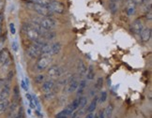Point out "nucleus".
Segmentation results:
<instances>
[{"mask_svg":"<svg viewBox=\"0 0 152 118\" xmlns=\"http://www.w3.org/2000/svg\"><path fill=\"white\" fill-rule=\"evenodd\" d=\"M39 25L43 31H52L56 27V22L52 17H45V18H42L40 20Z\"/></svg>","mask_w":152,"mask_h":118,"instance_id":"nucleus-1","label":"nucleus"},{"mask_svg":"<svg viewBox=\"0 0 152 118\" xmlns=\"http://www.w3.org/2000/svg\"><path fill=\"white\" fill-rule=\"evenodd\" d=\"M52 62V57L49 56V55H42L39 56V59L37 60V63H36V68L39 71H42V70L46 69L49 65L51 64Z\"/></svg>","mask_w":152,"mask_h":118,"instance_id":"nucleus-2","label":"nucleus"},{"mask_svg":"<svg viewBox=\"0 0 152 118\" xmlns=\"http://www.w3.org/2000/svg\"><path fill=\"white\" fill-rule=\"evenodd\" d=\"M40 45H39L37 42H34L30 44L26 49V54L28 55L29 57H31L33 59L39 58L40 56Z\"/></svg>","mask_w":152,"mask_h":118,"instance_id":"nucleus-3","label":"nucleus"},{"mask_svg":"<svg viewBox=\"0 0 152 118\" xmlns=\"http://www.w3.org/2000/svg\"><path fill=\"white\" fill-rule=\"evenodd\" d=\"M48 7L51 9L53 13H57V14H63L65 11V5L59 1H52L49 2Z\"/></svg>","mask_w":152,"mask_h":118,"instance_id":"nucleus-4","label":"nucleus"},{"mask_svg":"<svg viewBox=\"0 0 152 118\" xmlns=\"http://www.w3.org/2000/svg\"><path fill=\"white\" fill-rule=\"evenodd\" d=\"M34 10L39 15L45 17H51L53 12L49 9L48 6H40V5H34Z\"/></svg>","mask_w":152,"mask_h":118,"instance_id":"nucleus-5","label":"nucleus"},{"mask_svg":"<svg viewBox=\"0 0 152 118\" xmlns=\"http://www.w3.org/2000/svg\"><path fill=\"white\" fill-rule=\"evenodd\" d=\"M64 70L60 66H52L48 69V75L51 78H59L63 75Z\"/></svg>","mask_w":152,"mask_h":118,"instance_id":"nucleus-6","label":"nucleus"},{"mask_svg":"<svg viewBox=\"0 0 152 118\" xmlns=\"http://www.w3.org/2000/svg\"><path fill=\"white\" fill-rule=\"evenodd\" d=\"M10 95V84H6L0 90V101H4V100H8L9 97Z\"/></svg>","mask_w":152,"mask_h":118,"instance_id":"nucleus-7","label":"nucleus"},{"mask_svg":"<svg viewBox=\"0 0 152 118\" xmlns=\"http://www.w3.org/2000/svg\"><path fill=\"white\" fill-rule=\"evenodd\" d=\"M144 29V23L141 19H136L132 25V30L134 34L139 35Z\"/></svg>","mask_w":152,"mask_h":118,"instance_id":"nucleus-8","label":"nucleus"},{"mask_svg":"<svg viewBox=\"0 0 152 118\" xmlns=\"http://www.w3.org/2000/svg\"><path fill=\"white\" fill-rule=\"evenodd\" d=\"M139 35H140V39H141V40L143 41V42H148V41L150 40L151 36H152L151 28H149V27L144 28Z\"/></svg>","mask_w":152,"mask_h":118,"instance_id":"nucleus-9","label":"nucleus"},{"mask_svg":"<svg viewBox=\"0 0 152 118\" xmlns=\"http://www.w3.org/2000/svg\"><path fill=\"white\" fill-rule=\"evenodd\" d=\"M136 11V4L134 3L132 0H129L127 2V5H126V13L127 15L130 17V16H132L134 15Z\"/></svg>","mask_w":152,"mask_h":118,"instance_id":"nucleus-10","label":"nucleus"},{"mask_svg":"<svg viewBox=\"0 0 152 118\" xmlns=\"http://www.w3.org/2000/svg\"><path fill=\"white\" fill-rule=\"evenodd\" d=\"M55 87V82L53 80H46L43 82L42 84V90L45 93H48V92H51L53 89H54Z\"/></svg>","mask_w":152,"mask_h":118,"instance_id":"nucleus-11","label":"nucleus"},{"mask_svg":"<svg viewBox=\"0 0 152 118\" xmlns=\"http://www.w3.org/2000/svg\"><path fill=\"white\" fill-rule=\"evenodd\" d=\"M40 55H52V44L44 43L40 47Z\"/></svg>","mask_w":152,"mask_h":118,"instance_id":"nucleus-12","label":"nucleus"},{"mask_svg":"<svg viewBox=\"0 0 152 118\" xmlns=\"http://www.w3.org/2000/svg\"><path fill=\"white\" fill-rule=\"evenodd\" d=\"M86 66L83 60H79L77 64V72L80 76H84L86 73Z\"/></svg>","mask_w":152,"mask_h":118,"instance_id":"nucleus-13","label":"nucleus"},{"mask_svg":"<svg viewBox=\"0 0 152 118\" xmlns=\"http://www.w3.org/2000/svg\"><path fill=\"white\" fill-rule=\"evenodd\" d=\"M98 102H99V98L98 97H95V98H93L92 101L90 102V104L87 106V108H86V111H87V113H94L96 108H97Z\"/></svg>","mask_w":152,"mask_h":118,"instance_id":"nucleus-14","label":"nucleus"},{"mask_svg":"<svg viewBox=\"0 0 152 118\" xmlns=\"http://www.w3.org/2000/svg\"><path fill=\"white\" fill-rule=\"evenodd\" d=\"M78 81L77 80H72V81H69V84L68 85V92L69 93H72V92H74L77 90V88H78Z\"/></svg>","mask_w":152,"mask_h":118,"instance_id":"nucleus-15","label":"nucleus"},{"mask_svg":"<svg viewBox=\"0 0 152 118\" xmlns=\"http://www.w3.org/2000/svg\"><path fill=\"white\" fill-rule=\"evenodd\" d=\"M10 105V103L9 101V99L4 100V101H0V114H5L6 111L9 110Z\"/></svg>","mask_w":152,"mask_h":118,"instance_id":"nucleus-16","label":"nucleus"},{"mask_svg":"<svg viewBox=\"0 0 152 118\" xmlns=\"http://www.w3.org/2000/svg\"><path fill=\"white\" fill-rule=\"evenodd\" d=\"M61 49H62V46H61V43L60 42H55V43H53L52 44V55L59 54V52H61Z\"/></svg>","mask_w":152,"mask_h":118,"instance_id":"nucleus-17","label":"nucleus"},{"mask_svg":"<svg viewBox=\"0 0 152 118\" xmlns=\"http://www.w3.org/2000/svg\"><path fill=\"white\" fill-rule=\"evenodd\" d=\"M86 78L87 80H89V81H92V80H94L95 78V69L94 68H93V66H89L88 68L86 69Z\"/></svg>","mask_w":152,"mask_h":118,"instance_id":"nucleus-18","label":"nucleus"},{"mask_svg":"<svg viewBox=\"0 0 152 118\" xmlns=\"http://www.w3.org/2000/svg\"><path fill=\"white\" fill-rule=\"evenodd\" d=\"M69 111H72V113H74L75 111H77L78 109H79V100H78V98H76V99H74L73 101L69 104L68 107H67Z\"/></svg>","mask_w":152,"mask_h":118,"instance_id":"nucleus-19","label":"nucleus"},{"mask_svg":"<svg viewBox=\"0 0 152 118\" xmlns=\"http://www.w3.org/2000/svg\"><path fill=\"white\" fill-rule=\"evenodd\" d=\"M86 87V80H82L78 84V88H77V94L78 95H82L83 92L85 91Z\"/></svg>","mask_w":152,"mask_h":118,"instance_id":"nucleus-20","label":"nucleus"},{"mask_svg":"<svg viewBox=\"0 0 152 118\" xmlns=\"http://www.w3.org/2000/svg\"><path fill=\"white\" fill-rule=\"evenodd\" d=\"M113 111H114V107L112 104H109L106 109L104 110V114H105V117L107 118H111L112 117V114H113Z\"/></svg>","mask_w":152,"mask_h":118,"instance_id":"nucleus-21","label":"nucleus"},{"mask_svg":"<svg viewBox=\"0 0 152 118\" xmlns=\"http://www.w3.org/2000/svg\"><path fill=\"white\" fill-rule=\"evenodd\" d=\"M78 100H79V108H80V110H83L87 104V98L86 97L82 96L78 98Z\"/></svg>","mask_w":152,"mask_h":118,"instance_id":"nucleus-22","label":"nucleus"},{"mask_svg":"<svg viewBox=\"0 0 152 118\" xmlns=\"http://www.w3.org/2000/svg\"><path fill=\"white\" fill-rule=\"evenodd\" d=\"M34 5H40V6H48L49 2L47 0H30Z\"/></svg>","mask_w":152,"mask_h":118,"instance_id":"nucleus-23","label":"nucleus"},{"mask_svg":"<svg viewBox=\"0 0 152 118\" xmlns=\"http://www.w3.org/2000/svg\"><path fill=\"white\" fill-rule=\"evenodd\" d=\"M98 98H99V101H100L101 103H104L105 101H106V99H107V92L106 91H102L101 93L100 97H98Z\"/></svg>","mask_w":152,"mask_h":118,"instance_id":"nucleus-24","label":"nucleus"},{"mask_svg":"<svg viewBox=\"0 0 152 118\" xmlns=\"http://www.w3.org/2000/svg\"><path fill=\"white\" fill-rule=\"evenodd\" d=\"M110 10L113 14H115V12L118 11V2H111L110 3Z\"/></svg>","mask_w":152,"mask_h":118,"instance_id":"nucleus-25","label":"nucleus"},{"mask_svg":"<svg viewBox=\"0 0 152 118\" xmlns=\"http://www.w3.org/2000/svg\"><path fill=\"white\" fill-rule=\"evenodd\" d=\"M45 80V76L43 74H39L37 75L36 77H35V82L36 84H42V82H44Z\"/></svg>","mask_w":152,"mask_h":118,"instance_id":"nucleus-26","label":"nucleus"},{"mask_svg":"<svg viewBox=\"0 0 152 118\" xmlns=\"http://www.w3.org/2000/svg\"><path fill=\"white\" fill-rule=\"evenodd\" d=\"M32 99H33V103L35 105V107H36L39 111H40V104H39V99L36 96H32Z\"/></svg>","mask_w":152,"mask_h":118,"instance_id":"nucleus-27","label":"nucleus"},{"mask_svg":"<svg viewBox=\"0 0 152 118\" xmlns=\"http://www.w3.org/2000/svg\"><path fill=\"white\" fill-rule=\"evenodd\" d=\"M102 85H103V79L102 78H99L96 82V84H95V87L97 88V89H101V88H102Z\"/></svg>","mask_w":152,"mask_h":118,"instance_id":"nucleus-28","label":"nucleus"},{"mask_svg":"<svg viewBox=\"0 0 152 118\" xmlns=\"http://www.w3.org/2000/svg\"><path fill=\"white\" fill-rule=\"evenodd\" d=\"M23 116H24V111H23V108L20 107L18 109V111H17V113L15 114V115L12 118H23Z\"/></svg>","mask_w":152,"mask_h":118,"instance_id":"nucleus-29","label":"nucleus"},{"mask_svg":"<svg viewBox=\"0 0 152 118\" xmlns=\"http://www.w3.org/2000/svg\"><path fill=\"white\" fill-rule=\"evenodd\" d=\"M11 48H12L13 52H18V49H19V45H18V41L17 40H13L12 43H11Z\"/></svg>","mask_w":152,"mask_h":118,"instance_id":"nucleus-30","label":"nucleus"},{"mask_svg":"<svg viewBox=\"0 0 152 118\" xmlns=\"http://www.w3.org/2000/svg\"><path fill=\"white\" fill-rule=\"evenodd\" d=\"M10 33L14 35L16 33V30H15V25H14V23H10Z\"/></svg>","mask_w":152,"mask_h":118,"instance_id":"nucleus-31","label":"nucleus"},{"mask_svg":"<svg viewBox=\"0 0 152 118\" xmlns=\"http://www.w3.org/2000/svg\"><path fill=\"white\" fill-rule=\"evenodd\" d=\"M54 96H55V94L52 93V91H51V92L46 93L44 97H45V99H49V98H54Z\"/></svg>","mask_w":152,"mask_h":118,"instance_id":"nucleus-32","label":"nucleus"},{"mask_svg":"<svg viewBox=\"0 0 152 118\" xmlns=\"http://www.w3.org/2000/svg\"><path fill=\"white\" fill-rule=\"evenodd\" d=\"M147 19H148V21H151V19H152L151 10H149V11H147Z\"/></svg>","mask_w":152,"mask_h":118,"instance_id":"nucleus-33","label":"nucleus"},{"mask_svg":"<svg viewBox=\"0 0 152 118\" xmlns=\"http://www.w3.org/2000/svg\"><path fill=\"white\" fill-rule=\"evenodd\" d=\"M22 87H23V89L26 90H26H28V87L26 86L25 81H22Z\"/></svg>","mask_w":152,"mask_h":118,"instance_id":"nucleus-34","label":"nucleus"},{"mask_svg":"<svg viewBox=\"0 0 152 118\" xmlns=\"http://www.w3.org/2000/svg\"><path fill=\"white\" fill-rule=\"evenodd\" d=\"M98 117L99 118H106L105 117V114H104V111H101V113L98 114Z\"/></svg>","mask_w":152,"mask_h":118,"instance_id":"nucleus-35","label":"nucleus"},{"mask_svg":"<svg viewBox=\"0 0 152 118\" xmlns=\"http://www.w3.org/2000/svg\"><path fill=\"white\" fill-rule=\"evenodd\" d=\"M6 84V82L4 79H0V90L2 89V87L4 86V84Z\"/></svg>","mask_w":152,"mask_h":118,"instance_id":"nucleus-36","label":"nucleus"},{"mask_svg":"<svg viewBox=\"0 0 152 118\" xmlns=\"http://www.w3.org/2000/svg\"><path fill=\"white\" fill-rule=\"evenodd\" d=\"M5 6V0H0V10H1Z\"/></svg>","mask_w":152,"mask_h":118,"instance_id":"nucleus-37","label":"nucleus"},{"mask_svg":"<svg viewBox=\"0 0 152 118\" xmlns=\"http://www.w3.org/2000/svg\"><path fill=\"white\" fill-rule=\"evenodd\" d=\"M93 116H94V114H93V113H88L84 118H93Z\"/></svg>","mask_w":152,"mask_h":118,"instance_id":"nucleus-38","label":"nucleus"},{"mask_svg":"<svg viewBox=\"0 0 152 118\" xmlns=\"http://www.w3.org/2000/svg\"><path fill=\"white\" fill-rule=\"evenodd\" d=\"M132 1L135 4H142L145 1V0H132Z\"/></svg>","mask_w":152,"mask_h":118,"instance_id":"nucleus-39","label":"nucleus"},{"mask_svg":"<svg viewBox=\"0 0 152 118\" xmlns=\"http://www.w3.org/2000/svg\"><path fill=\"white\" fill-rule=\"evenodd\" d=\"M26 98L29 100V101H31V100H32V96L30 95V94H28V93H27L26 95Z\"/></svg>","mask_w":152,"mask_h":118,"instance_id":"nucleus-40","label":"nucleus"},{"mask_svg":"<svg viewBox=\"0 0 152 118\" xmlns=\"http://www.w3.org/2000/svg\"><path fill=\"white\" fill-rule=\"evenodd\" d=\"M2 23H3V15H2V14H0V27H1Z\"/></svg>","mask_w":152,"mask_h":118,"instance_id":"nucleus-41","label":"nucleus"},{"mask_svg":"<svg viewBox=\"0 0 152 118\" xmlns=\"http://www.w3.org/2000/svg\"><path fill=\"white\" fill-rule=\"evenodd\" d=\"M1 37H2V29L0 28V38H1Z\"/></svg>","mask_w":152,"mask_h":118,"instance_id":"nucleus-42","label":"nucleus"},{"mask_svg":"<svg viewBox=\"0 0 152 118\" xmlns=\"http://www.w3.org/2000/svg\"><path fill=\"white\" fill-rule=\"evenodd\" d=\"M93 118H99V117H98V114H94V116H93Z\"/></svg>","mask_w":152,"mask_h":118,"instance_id":"nucleus-43","label":"nucleus"},{"mask_svg":"<svg viewBox=\"0 0 152 118\" xmlns=\"http://www.w3.org/2000/svg\"><path fill=\"white\" fill-rule=\"evenodd\" d=\"M56 118H68V117H63V116H58V117H56Z\"/></svg>","mask_w":152,"mask_h":118,"instance_id":"nucleus-44","label":"nucleus"},{"mask_svg":"<svg viewBox=\"0 0 152 118\" xmlns=\"http://www.w3.org/2000/svg\"><path fill=\"white\" fill-rule=\"evenodd\" d=\"M2 64V61H1V58H0V65H1Z\"/></svg>","mask_w":152,"mask_h":118,"instance_id":"nucleus-45","label":"nucleus"}]
</instances>
